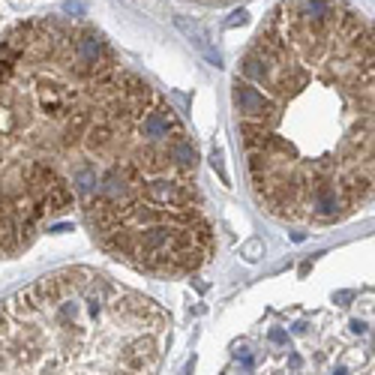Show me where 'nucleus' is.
Listing matches in <instances>:
<instances>
[{"mask_svg": "<svg viewBox=\"0 0 375 375\" xmlns=\"http://www.w3.org/2000/svg\"><path fill=\"white\" fill-rule=\"evenodd\" d=\"M243 252H246V258H249V261H255V258H258V252H261V243H258V240H249Z\"/></svg>", "mask_w": 375, "mask_h": 375, "instance_id": "nucleus-3", "label": "nucleus"}, {"mask_svg": "<svg viewBox=\"0 0 375 375\" xmlns=\"http://www.w3.org/2000/svg\"><path fill=\"white\" fill-rule=\"evenodd\" d=\"M168 312L93 267H60L0 303V375H159Z\"/></svg>", "mask_w": 375, "mask_h": 375, "instance_id": "nucleus-2", "label": "nucleus"}, {"mask_svg": "<svg viewBox=\"0 0 375 375\" xmlns=\"http://www.w3.org/2000/svg\"><path fill=\"white\" fill-rule=\"evenodd\" d=\"M270 339H273V342H285V333H282V330H273Z\"/></svg>", "mask_w": 375, "mask_h": 375, "instance_id": "nucleus-4", "label": "nucleus"}, {"mask_svg": "<svg viewBox=\"0 0 375 375\" xmlns=\"http://www.w3.org/2000/svg\"><path fill=\"white\" fill-rule=\"evenodd\" d=\"M204 3H228V0H204Z\"/></svg>", "mask_w": 375, "mask_h": 375, "instance_id": "nucleus-5", "label": "nucleus"}, {"mask_svg": "<svg viewBox=\"0 0 375 375\" xmlns=\"http://www.w3.org/2000/svg\"><path fill=\"white\" fill-rule=\"evenodd\" d=\"M333 375H348V372H345V369H339V372H333Z\"/></svg>", "mask_w": 375, "mask_h": 375, "instance_id": "nucleus-6", "label": "nucleus"}, {"mask_svg": "<svg viewBox=\"0 0 375 375\" xmlns=\"http://www.w3.org/2000/svg\"><path fill=\"white\" fill-rule=\"evenodd\" d=\"M255 201L330 225L375 201V21L348 0H279L231 78Z\"/></svg>", "mask_w": 375, "mask_h": 375, "instance_id": "nucleus-1", "label": "nucleus"}]
</instances>
